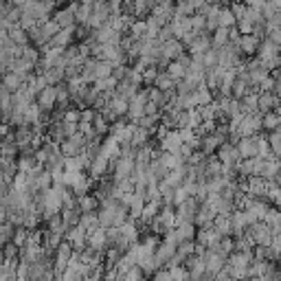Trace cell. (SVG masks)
I'll list each match as a JSON object with an SVG mask.
<instances>
[{"label": "cell", "instance_id": "2", "mask_svg": "<svg viewBox=\"0 0 281 281\" xmlns=\"http://www.w3.org/2000/svg\"><path fill=\"white\" fill-rule=\"evenodd\" d=\"M279 123H281V121H279V117H277V115H268V117L264 119V125H266V128H270V130H274Z\"/></svg>", "mask_w": 281, "mask_h": 281}, {"label": "cell", "instance_id": "5", "mask_svg": "<svg viewBox=\"0 0 281 281\" xmlns=\"http://www.w3.org/2000/svg\"><path fill=\"white\" fill-rule=\"evenodd\" d=\"M279 182H281V180H279Z\"/></svg>", "mask_w": 281, "mask_h": 281}, {"label": "cell", "instance_id": "4", "mask_svg": "<svg viewBox=\"0 0 281 281\" xmlns=\"http://www.w3.org/2000/svg\"><path fill=\"white\" fill-rule=\"evenodd\" d=\"M255 281H274V279L272 277H257Z\"/></svg>", "mask_w": 281, "mask_h": 281}, {"label": "cell", "instance_id": "3", "mask_svg": "<svg viewBox=\"0 0 281 281\" xmlns=\"http://www.w3.org/2000/svg\"><path fill=\"white\" fill-rule=\"evenodd\" d=\"M184 277H187V272H184L182 268H174V270H171V279H176V281H184Z\"/></svg>", "mask_w": 281, "mask_h": 281}, {"label": "cell", "instance_id": "1", "mask_svg": "<svg viewBox=\"0 0 281 281\" xmlns=\"http://www.w3.org/2000/svg\"><path fill=\"white\" fill-rule=\"evenodd\" d=\"M274 104H277V99H274V97H272V95H268V92H266V95H264V97H261V99H259V106H261V108H264V110H268V108H272Z\"/></svg>", "mask_w": 281, "mask_h": 281}]
</instances>
